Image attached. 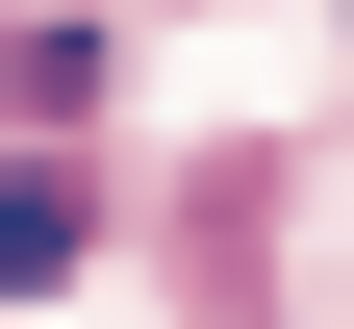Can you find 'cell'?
Returning a JSON list of instances; mask_svg holds the SVG:
<instances>
[{"label":"cell","mask_w":354,"mask_h":329,"mask_svg":"<svg viewBox=\"0 0 354 329\" xmlns=\"http://www.w3.org/2000/svg\"><path fill=\"white\" fill-rule=\"evenodd\" d=\"M76 254H102V228H76V177H51V152H26V177H0V304H51V278H76Z\"/></svg>","instance_id":"obj_1"},{"label":"cell","mask_w":354,"mask_h":329,"mask_svg":"<svg viewBox=\"0 0 354 329\" xmlns=\"http://www.w3.org/2000/svg\"><path fill=\"white\" fill-rule=\"evenodd\" d=\"M0 102L26 127H102V26H0Z\"/></svg>","instance_id":"obj_2"}]
</instances>
